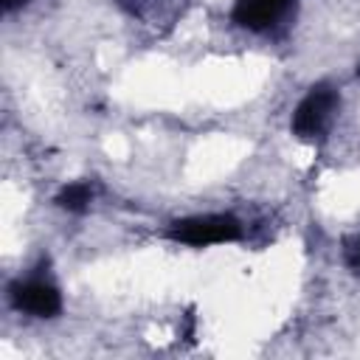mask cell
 <instances>
[{"label":"cell","instance_id":"cell-1","mask_svg":"<svg viewBox=\"0 0 360 360\" xmlns=\"http://www.w3.org/2000/svg\"><path fill=\"white\" fill-rule=\"evenodd\" d=\"M338 107H340V96H338V90L332 84H315V87H309V93L301 98V104L292 112V121H290L292 135L301 138V141L321 138L329 129Z\"/></svg>","mask_w":360,"mask_h":360},{"label":"cell","instance_id":"cell-2","mask_svg":"<svg viewBox=\"0 0 360 360\" xmlns=\"http://www.w3.org/2000/svg\"><path fill=\"white\" fill-rule=\"evenodd\" d=\"M169 236L183 245L205 248L219 242H236L242 236V222L231 214H205V217H188L177 219L169 228Z\"/></svg>","mask_w":360,"mask_h":360},{"label":"cell","instance_id":"cell-3","mask_svg":"<svg viewBox=\"0 0 360 360\" xmlns=\"http://www.w3.org/2000/svg\"><path fill=\"white\" fill-rule=\"evenodd\" d=\"M11 307L34 315V318H53L62 309V295L51 281L42 278H28V281H14L8 287Z\"/></svg>","mask_w":360,"mask_h":360},{"label":"cell","instance_id":"cell-4","mask_svg":"<svg viewBox=\"0 0 360 360\" xmlns=\"http://www.w3.org/2000/svg\"><path fill=\"white\" fill-rule=\"evenodd\" d=\"M292 6L295 0H236L233 22L248 31H270L290 14Z\"/></svg>","mask_w":360,"mask_h":360},{"label":"cell","instance_id":"cell-5","mask_svg":"<svg viewBox=\"0 0 360 360\" xmlns=\"http://www.w3.org/2000/svg\"><path fill=\"white\" fill-rule=\"evenodd\" d=\"M90 200H93V188H90V183H70V186H65V188L56 194V205L65 208V211H70V214H82V211H87Z\"/></svg>","mask_w":360,"mask_h":360},{"label":"cell","instance_id":"cell-6","mask_svg":"<svg viewBox=\"0 0 360 360\" xmlns=\"http://www.w3.org/2000/svg\"><path fill=\"white\" fill-rule=\"evenodd\" d=\"M343 259H346V264H349L352 270H360V233L352 236V239H346V245H343Z\"/></svg>","mask_w":360,"mask_h":360},{"label":"cell","instance_id":"cell-7","mask_svg":"<svg viewBox=\"0 0 360 360\" xmlns=\"http://www.w3.org/2000/svg\"><path fill=\"white\" fill-rule=\"evenodd\" d=\"M28 0H3V8L6 11H14V8H20V6H25Z\"/></svg>","mask_w":360,"mask_h":360},{"label":"cell","instance_id":"cell-8","mask_svg":"<svg viewBox=\"0 0 360 360\" xmlns=\"http://www.w3.org/2000/svg\"><path fill=\"white\" fill-rule=\"evenodd\" d=\"M357 70H360V68H357Z\"/></svg>","mask_w":360,"mask_h":360}]
</instances>
